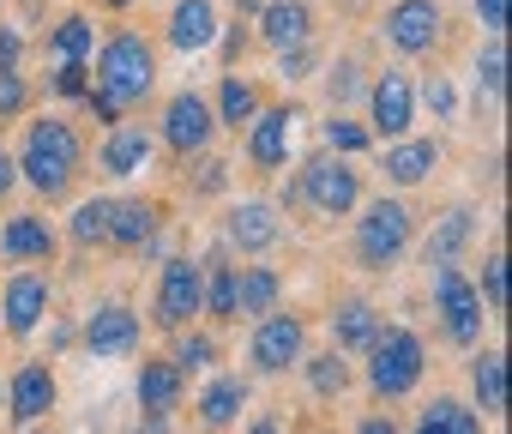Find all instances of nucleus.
Segmentation results:
<instances>
[{
    "instance_id": "1",
    "label": "nucleus",
    "mask_w": 512,
    "mask_h": 434,
    "mask_svg": "<svg viewBox=\"0 0 512 434\" xmlns=\"http://www.w3.org/2000/svg\"><path fill=\"white\" fill-rule=\"evenodd\" d=\"M13 163H19V181H31L43 199H67L79 169H85V139H79L73 121H55V115L31 121V133H25Z\"/></svg>"
},
{
    "instance_id": "2",
    "label": "nucleus",
    "mask_w": 512,
    "mask_h": 434,
    "mask_svg": "<svg viewBox=\"0 0 512 434\" xmlns=\"http://www.w3.org/2000/svg\"><path fill=\"white\" fill-rule=\"evenodd\" d=\"M97 85H103L121 109L145 103V97L157 91V49H151V37H145V31H115V37L103 43V55H97Z\"/></svg>"
},
{
    "instance_id": "3",
    "label": "nucleus",
    "mask_w": 512,
    "mask_h": 434,
    "mask_svg": "<svg viewBox=\"0 0 512 434\" xmlns=\"http://www.w3.org/2000/svg\"><path fill=\"white\" fill-rule=\"evenodd\" d=\"M416 242V211L404 199H374L362 217H356V266L368 272H392Z\"/></svg>"
},
{
    "instance_id": "4",
    "label": "nucleus",
    "mask_w": 512,
    "mask_h": 434,
    "mask_svg": "<svg viewBox=\"0 0 512 434\" xmlns=\"http://www.w3.org/2000/svg\"><path fill=\"white\" fill-rule=\"evenodd\" d=\"M422 368H428L422 338H416L410 326H380V338L368 344V386H374V398H404V392H416Z\"/></svg>"
},
{
    "instance_id": "5",
    "label": "nucleus",
    "mask_w": 512,
    "mask_h": 434,
    "mask_svg": "<svg viewBox=\"0 0 512 434\" xmlns=\"http://www.w3.org/2000/svg\"><path fill=\"white\" fill-rule=\"evenodd\" d=\"M380 37H386V49H392V55H410V61L434 55V49H440V37H446V13H440V0H392L386 19H380Z\"/></svg>"
},
{
    "instance_id": "6",
    "label": "nucleus",
    "mask_w": 512,
    "mask_h": 434,
    "mask_svg": "<svg viewBox=\"0 0 512 434\" xmlns=\"http://www.w3.org/2000/svg\"><path fill=\"white\" fill-rule=\"evenodd\" d=\"M302 199L320 211V217H350L356 205H362V169L350 163V157H314L308 169H302Z\"/></svg>"
},
{
    "instance_id": "7",
    "label": "nucleus",
    "mask_w": 512,
    "mask_h": 434,
    "mask_svg": "<svg viewBox=\"0 0 512 434\" xmlns=\"http://www.w3.org/2000/svg\"><path fill=\"white\" fill-rule=\"evenodd\" d=\"M434 314H440V326H446V338L452 344H476L482 338V296H476V284L446 260V266H434Z\"/></svg>"
},
{
    "instance_id": "8",
    "label": "nucleus",
    "mask_w": 512,
    "mask_h": 434,
    "mask_svg": "<svg viewBox=\"0 0 512 434\" xmlns=\"http://www.w3.org/2000/svg\"><path fill=\"white\" fill-rule=\"evenodd\" d=\"M193 314H205V266H193V260H163L151 320H157L163 332H181Z\"/></svg>"
},
{
    "instance_id": "9",
    "label": "nucleus",
    "mask_w": 512,
    "mask_h": 434,
    "mask_svg": "<svg viewBox=\"0 0 512 434\" xmlns=\"http://www.w3.org/2000/svg\"><path fill=\"white\" fill-rule=\"evenodd\" d=\"M302 338H308L302 314H278V308H272L260 326H253V344H247L253 374H284L290 362H302Z\"/></svg>"
},
{
    "instance_id": "10",
    "label": "nucleus",
    "mask_w": 512,
    "mask_h": 434,
    "mask_svg": "<svg viewBox=\"0 0 512 434\" xmlns=\"http://www.w3.org/2000/svg\"><path fill=\"white\" fill-rule=\"evenodd\" d=\"M211 133H217V115H211V103H205L199 91H181V97H169L157 139H163L175 157H199V151L211 145Z\"/></svg>"
},
{
    "instance_id": "11",
    "label": "nucleus",
    "mask_w": 512,
    "mask_h": 434,
    "mask_svg": "<svg viewBox=\"0 0 512 434\" xmlns=\"http://www.w3.org/2000/svg\"><path fill=\"white\" fill-rule=\"evenodd\" d=\"M296 121H302V109H296V103L260 109V115L247 121V163L260 169V175H272V169H284V163H290V139H296Z\"/></svg>"
},
{
    "instance_id": "12",
    "label": "nucleus",
    "mask_w": 512,
    "mask_h": 434,
    "mask_svg": "<svg viewBox=\"0 0 512 434\" xmlns=\"http://www.w3.org/2000/svg\"><path fill=\"white\" fill-rule=\"evenodd\" d=\"M368 115H374V133H380L386 145L410 133V121H416V85H410L404 67H386V73L368 85Z\"/></svg>"
},
{
    "instance_id": "13",
    "label": "nucleus",
    "mask_w": 512,
    "mask_h": 434,
    "mask_svg": "<svg viewBox=\"0 0 512 434\" xmlns=\"http://www.w3.org/2000/svg\"><path fill=\"white\" fill-rule=\"evenodd\" d=\"M0 326H7V338H31L37 326H43V314H49V278L43 272H19V278H7V290H0Z\"/></svg>"
},
{
    "instance_id": "14",
    "label": "nucleus",
    "mask_w": 512,
    "mask_h": 434,
    "mask_svg": "<svg viewBox=\"0 0 512 434\" xmlns=\"http://www.w3.org/2000/svg\"><path fill=\"white\" fill-rule=\"evenodd\" d=\"M278 236H284V224H278V211L266 199H241L223 217V242L241 248V254H266V248H278Z\"/></svg>"
},
{
    "instance_id": "15",
    "label": "nucleus",
    "mask_w": 512,
    "mask_h": 434,
    "mask_svg": "<svg viewBox=\"0 0 512 434\" xmlns=\"http://www.w3.org/2000/svg\"><path fill=\"white\" fill-rule=\"evenodd\" d=\"M85 350L91 356H133L139 350V314L127 302H103L85 320Z\"/></svg>"
},
{
    "instance_id": "16",
    "label": "nucleus",
    "mask_w": 512,
    "mask_h": 434,
    "mask_svg": "<svg viewBox=\"0 0 512 434\" xmlns=\"http://www.w3.org/2000/svg\"><path fill=\"white\" fill-rule=\"evenodd\" d=\"M151 157H157V133L151 127H133V121H121V127H109V139H103V175H115V181H127V175H139V169H151Z\"/></svg>"
},
{
    "instance_id": "17",
    "label": "nucleus",
    "mask_w": 512,
    "mask_h": 434,
    "mask_svg": "<svg viewBox=\"0 0 512 434\" xmlns=\"http://www.w3.org/2000/svg\"><path fill=\"white\" fill-rule=\"evenodd\" d=\"M163 37H169V49H181V55L211 49V43H217V0H175Z\"/></svg>"
},
{
    "instance_id": "18",
    "label": "nucleus",
    "mask_w": 512,
    "mask_h": 434,
    "mask_svg": "<svg viewBox=\"0 0 512 434\" xmlns=\"http://www.w3.org/2000/svg\"><path fill=\"white\" fill-rule=\"evenodd\" d=\"M7 410H13V422H43L49 410H55V368L49 362H25L19 374H13V392H7Z\"/></svg>"
},
{
    "instance_id": "19",
    "label": "nucleus",
    "mask_w": 512,
    "mask_h": 434,
    "mask_svg": "<svg viewBox=\"0 0 512 434\" xmlns=\"http://www.w3.org/2000/svg\"><path fill=\"white\" fill-rule=\"evenodd\" d=\"M0 254L19 260V266H43V260H55V230H49V217H37V211L7 217V230H0Z\"/></svg>"
},
{
    "instance_id": "20",
    "label": "nucleus",
    "mask_w": 512,
    "mask_h": 434,
    "mask_svg": "<svg viewBox=\"0 0 512 434\" xmlns=\"http://www.w3.org/2000/svg\"><path fill=\"white\" fill-rule=\"evenodd\" d=\"M260 43L266 49H296V43H308L314 37V13H308V0H266L260 13Z\"/></svg>"
},
{
    "instance_id": "21",
    "label": "nucleus",
    "mask_w": 512,
    "mask_h": 434,
    "mask_svg": "<svg viewBox=\"0 0 512 434\" xmlns=\"http://www.w3.org/2000/svg\"><path fill=\"white\" fill-rule=\"evenodd\" d=\"M380 308L374 302H362V296H344L338 302V314H332V350L338 356H356V350H368L374 338H380Z\"/></svg>"
},
{
    "instance_id": "22",
    "label": "nucleus",
    "mask_w": 512,
    "mask_h": 434,
    "mask_svg": "<svg viewBox=\"0 0 512 434\" xmlns=\"http://www.w3.org/2000/svg\"><path fill=\"white\" fill-rule=\"evenodd\" d=\"M181 368L175 362H163V356H145V368H139V410L151 416V422H169V410H181Z\"/></svg>"
},
{
    "instance_id": "23",
    "label": "nucleus",
    "mask_w": 512,
    "mask_h": 434,
    "mask_svg": "<svg viewBox=\"0 0 512 434\" xmlns=\"http://www.w3.org/2000/svg\"><path fill=\"white\" fill-rule=\"evenodd\" d=\"M163 224V205L151 199H109V248H145Z\"/></svg>"
},
{
    "instance_id": "24",
    "label": "nucleus",
    "mask_w": 512,
    "mask_h": 434,
    "mask_svg": "<svg viewBox=\"0 0 512 434\" xmlns=\"http://www.w3.org/2000/svg\"><path fill=\"white\" fill-rule=\"evenodd\" d=\"M284 296V278L272 266H235V320H266Z\"/></svg>"
},
{
    "instance_id": "25",
    "label": "nucleus",
    "mask_w": 512,
    "mask_h": 434,
    "mask_svg": "<svg viewBox=\"0 0 512 434\" xmlns=\"http://www.w3.org/2000/svg\"><path fill=\"white\" fill-rule=\"evenodd\" d=\"M440 169V139H392L386 145V181L392 187H416Z\"/></svg>"
},
{
    "instance_id": "26",
    "label": "nucleus",
    "mask_w": 512,
    "mask_h": 434,
    "mask_svg": "<svg viewBox=\"0 0 512 434\" xmlns=\"http://www.w3.org/2000/svg\"><path fill=\"white\" fill-rule=\"evenodd\" d=\"M470 236H476V211L470 205H452L440 224H434V236H428V266H446V260H458L464 248H470Z\"/></svg>"
},
{
    "instance_id": "27",
    "label": "nucleus",
    "mask_w": 512,
    "mask_h": 434,
    "mask_svg": "<svg viewBox=\"0 0 512 434\" xmlns=\"http://www.w3.org/2000/svg\"><path fill=\"white\" fill-rule=\"evenodd\" d=\"M211 115H217V127H235V133H241L253 115H260V85L229 73V79L217 85V103H211Z\"/></svg>"
},
{
    "instance_id": "28",
    "label": "nucleus",
    "mask_w": 512,
    "mask_h": 434,
    "mask_svg": "<svg viewBox=\"0 0 512 434\" xmlns=\"http://www.w3.org/2000/svg\"><path fill=\"white\" fill-rule=\"evenodd\" d=\"M241 404H247V380H241V374H223V380L205 386V398H199V422H205V428H229V422L241 416Z\"/></svg>"
},
{
    "instance_id": "29",
    "label": "nucleus",
    "mask_w": 512,
    "mask_h": 434,
    "mask_svg": "<svg viewBox=\"0 0 512 434\" xmlns=\"http://www.w3.org/2000/svg\"><path fill=\"white\" fill-rule=\"evenodd\" d=\"M470 386H476V416H500L506 410V362H500V350H482L476 356Z\"/></svg>"
},
{
    "instance_id": "30",
    "label": "nucleus",
    "mask_w": 512,
    "mask_h": 434,
    "mask_svg": "<svg viewBox=\"0 0 512 434\" xmlns=\"http://www.w3.org/2000/svg\"><path fill=\"white\" fill-rule=\"evenodd\" d=\"M205 314H211L217 326H229V320H235V266H229L223 254H211V260H205Z\"/></svg>"
},
{
    "instance_id": "31",
    "label": "nucleus",
    "mask_w": 512,
    "mask_h": 434,
    "mask_svg": "<svg viewBox=\"0 0 512 434\" xmlns=\"http://www.w3.org/2000/svg\"><path fill=\"white\" fill-rule=\"evenodd\" d=\"M49 49H55V61H85V55L97 49V25H91L85 13H73V19H61V25H55Z\"/></svg>"
},
{
    "instance_id": "32",
    "label": "nucleus",
    "mask_w": 512,
    "mask_h": 434,
    "mask_svg": "<svg viewBox=\"0 0 512 434\" xmlns=\"http://www.w3.org/2000/svg\"><path fill=\"white\" fill-rule=\"evenodd\" d=\"M302 368H308V386H314L320 398H338V392H350V362H338V350H326V356H308Z\"/></svg>"
},
{
    "instance_id": "33",
    "label": "nucleus",
    "mask_w": 512,
    "mask_h": 434,
    "mask_svg": "<svg viewBox=\"0 0 512 434\" xmlns=\"http://www.w3.org/2000/svg\"><path fill=\"white\" fill-rule=\"evenodd\" d=\"M73 242H79V248L109 242V199H85V205L73 211Z\"/></svg>"
},
{
    "instance_id": "34",
    "label": "nucleus",
    "mask_w": 512,
    "mask_h": 434,
    "mask_svg": "<svg viewBox=\"0 0 512 434\" xmlns=\"http://www.w3.org/2000/svg\"><path fill=\"white\" fill-rule=\"evenodd\" d=\"M31 109V85L19 67H0V121H19Z\"/></svg>"
},
{
    "instance_id": "35",
    "label": "nucleus",
    "mask_w": 512,
    "mask_h": 434,
    "mask_svg": "<svg viewBox=\"0 0 512 434\" xmlns=\"http://www.w3.org/2000/svg\"><path fill=\"white\" fill-rule=\"evenodd\" d=\"M476 85H482L488 97L506 91V49H500V37H488V49L476 55Z\"/></svg>"
},
{
    "instance_id": "36",
    "label": "nucleus",
    "mask_w": 512,
    "mask_h": 434,
    "mask_svg": "<svg viewBox=\"0 0 512 434\" xmlns=\"http://www.w3.org/2000/svg\"><path fill=\"white\" fill-rule=\"evenodd\" d=\"M422 416H434V422H446L452 434H482V416L470 410V404H458V398H434Z\"/></svg>"
},
{
    "instance_id": "37",
    "label": "nucleus",
    "mask_w": 512,
    "mask_h": 434,
    "mask_svg": "<svg viewBox=\"0 0 512 434\" xmlns=\"http://www.w3.org/2000/svg\"><path fill=\"white\" fill-rule=\"evenodd\" d=\"M476 296L488 302V314H500V308H506V254H500V248L482 260V290H476Z\"/></svg>"
},
{
    "instance_id": "38",
    "label": "nucleus",
    "mask_w": 512,
    "mask_h": 434,
    "mask_svg": "<svg viewBox=\"0 0 512 434\" xmlns=\"http://www.w3.org/2000/svg\"><path fill=\"white\" fill-rule=\"evenodd\" d=\"M181 374H193V368H211L217 362V338H205V332H193V338H181L175 344V356H169Z\"/></svg>"
},
{
    "instance_id": "39",
    "label": "nucleus",
    "mask_w": 512,
    "mask_h": 434,
    "mask_svg": "<svg viewBox=\"0 0 512 434\" xmlns=\"http://www.w3.org/2000/svg\"><path fill=\"white\" fill-rule=\"evenodd\" d=\"M326 145H332L338 157H356V151H368V127H356V121L332 115V121H326Z\"/></svg>"
},
{
    "instance_id": "40",
    "label": "nucleus",
    "mask_w": 512,
    "mask_h": 434,
    "mask_svg": "<svg viewBox=\"0 0 512 434\" xmlns=\"http://www.w3.org/2000/svg\"><path fill=\"white\" fill-rule=\"evenodd\" d=\"M314 67H320V49H314V37H308V43H296V49H278V73H284L290 85H296V79H308Z\"/></svg>"
},
{
    "instance_id": "41",
    "label": "nucleus",
    "mask_w": 512,
    "mask_h": 434,
    "mask_svg": "<svg viewBox=\"0 0 512 434\" xmlns=\"http://www.w3.org/2000/svg\"><path fill=\"white\" fill-rule=\"evenodd\" d=\"M422 97H428V109H434V121H452V115H458V91L446 85V73H428V85H422Z\"/></svg>"
},
{
    "instance_id": "42",
    "label": "nucleus",
    "mask_w": 512,
    "mask_h": 434,
    "mask_svg": "<svg viewBox=\"0 0 512 434\" xmlns=\"http://www.w3.org/2000/svg\"><path fill=\"white\" fill-rule=\"evenodd\" d=\"M55 91L61 97H85L91 91V61H61L55 67Z\"/></svg>"
},
{
    "instance_id": "43",
    "label": "nucleus",
    "mask_w": 512,
    "mask_h": 434,
    "mask_svg": "<svg viewBox=\"0 0 512 434\" xmlns=\"http://www.w3.org/2000/svg\"><path fill=\"white\" fill-rule=\"evenodd\" d=\"M356 73H362L356 61H338V67L326 73V91H332V103H350V97L362 91V79H356Z\"/></svg>"
},
{
    "instance_id": "44",
    "label": "nucleus",
    "mask_w": 512,
    "mask_h": 434,
    "mask_svg": "<svg viewBox=\"0 0 512 434\" xmlns=\"http://www.w3.org/2000/svg\"><path fill=\"white\" fill-rule=\"evenodd\" d=\"M85 109H91V121H97V127H121V115H127L103 85H91V91H85Z\"/></svg>"
},
{
    "instance_id": "45",
    "label": "nucleus",
    "mask_w": 512,
    "mask_h": 434,
    "mask_svg": "<svg viewBox=\"0 0 512 434\" xmlns=\"http://www.w3.org/2000/svg\"><path fill=\"white\" fill-rule=\"evenodd\" d=\"M476 19H482L488 37H500L506 31V0H476Z\"/></svg>"
},
{
    "instance_id": "46",
    "label": "nucleus",
    "mask_w": 512,
    "mask_h": 434,
    "mask_svg": "<svg viewBox=\"0 0 512 434\" xmlns=\"http://www.w3.org/2000/svg\"><path fill=\"white\" fill-rule=\"evenodd\" d=\"M19 55H25V37L13 25H0V67H19Z\"/></svg>"
},
{
    "instance_id": "47",
    "label": "nucleus",
    "mask_w": 512,
    "mask_h": 434,
    "mask_svg": "<svg viewBox=\"0 0 512 434\" xmlns=\"http://www.w3.org/2000/svg\"><path fill=\"white\" fill-rule=\"evenodd\" d=\"M223 169H229V163H217V157L199 163V193H217V187H223Z\"/></svg>"
},
{
    "instance_id": "48",
    "label": "nucleus",
    "mask_w": 512,
    "mask_h": 434,
    "mask_svg": "<svg viewBox=\"0 0 512 434\" xmlns=\"http://www.w3.org/2000/svg\"><path fill=\"white\" fill-rule=\"evenodd\" d=\"M13 181H19V163H13V151H0V199L13 193Z\"/></svg>"
},
{
    "instance_id": "49",
    "label": "nucleus",
    "mask_w": 512,
    "mask_h": 434,
    "mask_svg": "<svg viewBox=\"0 0 512 434\" xmlns=\"http://www.w3.org/2000/svg\"><path fill=\"white\" fill-rule=\"evenodd\" d=\"M241 49H247V31H241V25H235V31H229V37H223V61H235V55H241Z\"/></svg>"
},
{
    "instance_id": "50",
    "label": "nucleus",
    "mask_w": 512,
    "mask_h": 434,
    "mask_svg": "<svg viewBox=\"0 0 512 434\" xmlns=\"http://www.w3.org/2000/svg\"><path fill=\"white\" fill-rule=\"evenodd\" d=\"M356 434H398V422H392V416H368Z\"/></svg>"
},
{
    "instance_id": "51",
    "label": "nucleus",
    "mask_w": 512,
    "mask_h": 434,
    "mask_svg": "<svg viewBox=\"0 0 512 434\" xmlns=\"http://www.w3.org/2000/svg\"><path fill=\"white\" fill-rule=\"evenodd\" d=\"M247 434H284V422H278V416H260V422L247 428Z\"/></svg>"
},
{
    "instance_id": "52",
    "label": "nucleus",
    "mask_w": 512,
    "mask_h": 434,
    "mask_svg": "<svg viewBox=\"0 0 512 434\" xmlns=\"http://www.w3.org/2000/svg\"><path fill=\"white\" fill-rule=\"evenodd\" d=\"M416 434H452V428H446V422H434V416H422V422H416Z\"/></svg>"
},
{
    "instance_id": "53",
    "label": "nucleus",
    "mask_w": 512,
    "mask_h": 434,
    "mask_svg": "<svg viewBox=\"0 0 512 434\" xmlns=\"http://www.w3.org/2000/svg\"><path fill=\"white\" fill-rule=\"evenodd\" d=\"M260 7H266V0H235V13H241V19H253Z\"/></svg>"
},
{
    "instance_id": "54",
    "label": "nucleus",
    "mask_w": 512,
    "mask_h": 434,
    "mask_svg": "<svg viewBox=\"0 0 512 434\" xmlns=\"http://www.w3.org/2000/svg\"><path fill=\"white\" fill-rule=\"evenodd\" d=\"M103 7H115V13H127V7H133V0H103Z\"/></svg>"
},
{
    "instance_id": "55",
    "label": "nucleus",
    "mask_w": 512,
    "mask_h": 434,
    "mask_svg": "<svg viewBox=\"0 0 512 434\" xmlns=\"http://www.w3.org/2000/svg\"><path fill=\"white\" fill-rule=\"evenodd\" d=\"M31 434H49V428H37V422H31Z\"/></svg>"
},
{
    "instance_id": "56",
    "label": "nucleus",
    "mask_w": 512,
    "mask_h": 434,
    "mask_svg": "<svg viewBox=\"0 0 512 434\" xmlns=\"http://www.w3.org/2000/svg\"><path fill=\"white\" fill-rule=\"evenodd\" d=\"M0 7H7V0H0Z\"/></svg>"
}]
</instances>
